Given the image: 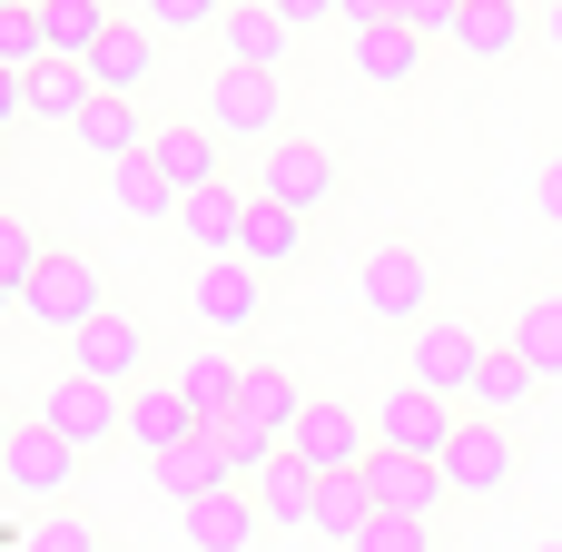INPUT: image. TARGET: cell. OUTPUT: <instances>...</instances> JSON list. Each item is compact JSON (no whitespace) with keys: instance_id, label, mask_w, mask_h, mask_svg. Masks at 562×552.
<instances>
[{"instance_id":"ffe728a7","label":"cell","mask_w":562,"mask_h":552,"mask_svg":"<svg viewBox=\"0 0 562 552\" xmlns=\"http://www.w3.org/2000/svg\"><path fill=\"white\" fill-rule=\"evenodd\" d=\"M188 435H198V415H188L178 375H168V385H128V444H138L148 464H158L168 444H188Z\"/></svg>"},{"instance_id":"d6986e66","label":"cell","mask_w":562,"mask_h":552,"mask_svg":"<svg viewBox=\"0 0 562 552\" xmlns=\"http://www.w3.org/2000/svg\"><path fill=\"white\" fill-rule=\"evenodd\" d=\"M109 207H119V217H138V227H178V178L138 148V158H119V168H109Z\"/></svg>"},{"instance_id":"1f68e13d","label":"cell","mask_w":562,"mask_h":552,"mask_svg":"<svg viewBox=\"0 0 562 552\" xmlns=\"http://www.w3.org/2000/svg\"><path fill=\"white\" fill-rule=\"evenodd\" d=\"M514 356L553 385L562 375V286H543V296H524V316H514Z\"/></svg>"},{"instance_id":"f1b7e54d","label":"cell","mask_w":562,"mask_h":552,"mask_svg":"<svg viewBox=\"0 0 562 552\" xmlns=\"http://www.w3.org/2000/svg\"><path fill=\"white\" fill-rule=\"evenodd\" d=\"M533 395H543V375H533V365H524L514 346H494V356H484V375H474V415H494V425H514V415H524Z\"/></svg>"},{"instance_id":"4316f807","label":"cell","mask_w":562,"mask_h":552,"mask_svg":"<svg viewBox=\"0 0 562 552\" xmlns=\"http://www.w3.org/2000/svg\"><path fill=\"white\" fill-rule=\"evenodd\" d=\"M237 375H247V365H237V356H217V346H198V356L178 365V395H188V415H198L207 435L227 425V405H237Z\"/></svg>"},{"instance_id":"ac0fdd59","label":"cell","mask_w":562,"mask_h":552,"mask_svg":"<svg viewBox=\"0 0 562 552\" xmlns=\"http://www.w3.org/2000/svg\"><path fill=\"white\" fill-rule=\"evenodd\" d=\"M188 514V552H247L267 533V514H257V494L247 484H227V494H198V504H178Z\"/></svg>"},{"instance_id":"ee69618b","label":"cell","mask_w":562,"mask_h":552,"mask_svg":"<svg viewBox=\"0 0 562 552\" xmlns=\"http://www.w3.org/2000/svg\"><path fill=\"white\" fill-rule=\"evenodd\" d=\"M10 316H20V286H10V277H0V326H10Z\"/></svg>"},{"instance_id":"b9f144b4","label":"cell","mask_w":562,"mask_h":552,"mask_svg":"<svg viewBox=\"0 0 562 552\" xmlns=\"http://www.w3.org/2000/svg\"><path fill=\"white\" fill-rule=\"evenodd\" d=\"M277 10H286L296 30H306V20H346V0H277Z\"/></svg>"},{"instance_id":"603a6c76","label":"cell","mask_w":562,"mask_h":552,"mask_svg":"<svg viewBox=\"0 0 562 552\" xmlns=\"http://www.w3.org/2000/svg\"><path fill=\"white\" fill-rule=\"evenodd\" d=\"M69 138H79L89 158H109V168H119V158H138V148H148L158 128H138V109H128L119 89H99V99L79 109V128H69Z\"/></svg>"},{"instance_id":"d6a6232c","label":"cell","mask_w":562,"mask_h":552,"mask_svg":"<svg viewBox=\"0 0 562 552\" xmlns=\"http://www.w3.org/2000/svg\"><path fill=\"white\" fill-rule=\"evenodd\" d=\"M10 543H20V552H109V533H99L89 514H69V504H40Z\"/></svg>"},{"instance_id":"3957f363","label":"cell","mask_w":562,"mask_h":552,"mask_svg":"<svg viewBox=\"0 0 562 552\" xmlns=\"http://www.w3.org/2000/svg\"><path fill=\"white\" fill-rule=\"evenodd\" d=\"M40 425H59L79 454H99V444H119V435H128V395L69 365V375H49V395H40Z\"/></svg>"},{"instance_id":"d590c367","label":"cell","mask_w":562,"mask_h":552,"mask_svg":"<svg viewBox=\"0 0 562 552\" xmlns=\"http://www.w3.org/2000/svg\"><path fill=\"white\" fill-rule=\"evenodd\" d=\"M356 552H435V523H425V514H375Z\"/></svg>"},{"instance_id":"e0dca14e","label":"cell","mask_w":562,"mask_h":552,"mask_svg":"<svg viewBox=\"0 0 562 552\" xmlns=\"http://www.w3.org/2000/svg\"><path fill=\"white\" fill-rule=\"evenodd\" d=\"M247 494H257V514H267L277 533H316V464H296L286 444L247 474Z\"/></svg>"},{"instance_id":"7a4b0ae2","label":"cell","mask_w":562,"mask_h":552,"mask_svg":"<svg viewBox=\"0 0 562 552\" xmlns=\"http://www.w3.org/2000/svg\"><path fill=\"white\" fill-rule=\"evenodd\" d=\"M484 356H494V346H484L464 316H425V326H405V375L435 385V395H474Z\"/></svg>"},{"instance_id":"f546056e","label":"cell","mask_w":562,"mask_h":552,"mask_svg":"<svg viewBox=\"0 0 562 552\" xmlns=\"http://www.w3.org/2000/svg\"><path fill=\"white\" fill-rule=\"evenodd\" d=\"M454 49H464V59H514V49H524V0H464Z\"/></svg>"},{"instance_id":"f35d334b","label":"cell","mask_w":562,"mask_h":552,"mask_svg":"<svg viewBox=\"0 0 562 552\" xmlns=\"http://www.w3.org/2000/svg\"><path fill=\"white\" fill-rule=\"evenodd\" d=\"M533 207L562 227V158H543V178H533Z\"/></svg>"},{"instance_id":"7dc6e473","label":"cell","mask_w":562,"mask_h":552,"mask_svg":"<svg viewBox=\"0 0 562 552\" xmlns=\"http://www.w3.org/2000/svg\"><path fill=\"white\" fill-rule=\"evenodd\" d=\"M0 552H20V543H10V533H0Z\"/></svg>"},{"instance_id":"6da1fadb","label":"cell","mask_w":562,"mask_h":552,"mask_svg":"<svg viewBox=\"0 0 562 552\" xmlns=\"http://www.w3.org/2000/svg\"><path fill=\"white\" fill-rule=\"evenodd\" d=\"M366 316H395V326H425L435 316V257L415 237L366 247Z\"/></svg>"},{"instance_id":"60d3db41","label":"cell","mask_w":562,"mask_h":552,"mask_svg":"<svg viewBox=\"0 0 562 552\" xmlns=\"http://www.w3.org/2000/svg\"><path fill=\"white\" fill-rule=\"evenodd\" d=\"M395 20V0H346V30H385Z\"/></svg>"},{"instance_id":"836d02e7","label":"cell","mask_w":562,"mask_h":552,"mask_svg":"<svg viewBox=\"0 0 562 552\" xmlns=\"http://www.w3.org/2000/svg\"><path fill=\"white\" fill-rule=\"evenodd\" d=\"M40 59H49V20H40V10H0V69L30 79Z\"/></svg>"},{"instance_id":"9c48e42d","label":"cell","mask_w":562,"mask_h":552,"mask_svg":"<svg viewBox=\"0 0 562 552\" xmlns=\"http://www.w3.org/2000/svg\"><path fill=\"white\" fill-rule=\"evenodd\" d=\"M286 454H296V464H316V474H356L375 444H366V415H356L346 395H306V415H296Z\"/></svg>"},{"instance_id":"9a60e30c","label":"cell","mask_w":562,"mask_h":552,"mask_svg":"<svg viewBox=\"0 0 562 552\" xmlns=\"http://www.w3.org/2000/svg\"><path fill=\"white\" fill-rule=\"evenodd\" d=\"M188 296H198V316H207L217 336H247L257 306H267V286H257L247 257H198V286H188Z\"/></svg>"},{"instance_id":"8fae6325","label":"cell","mask_w":562,"mask_h":552,"mask_svg":"<svg viewBox=\"0 0 562 552\" xmlns=\"http://www.w3.org/2000/svg\"><path fill=\"white\" fill-rule=\"evenodd\" d=\"M69 365L128 395V385H138V365H148V326H138V316H109V306H99V316L69 336Z\"/></svg>"},{"instance_id":"e575fe53","label":"cell","mask_w":562,"mask_h":552,"mask_svg":"<svg viewBox=\"0 0 562 552\" xmlns=\"http://www.w3.org/2000/svg\"><path fill=\"white\" fill-rule=\"evenodd\" d=\"M40 257H49V247H40V227L0 207V277H10V286H30V277H40Z\"/></svg>"},{"instance_id":"83f0119b","label":"cell","mask_w":562,"mask_h":552,"mask_svg":"<svg viewBox=\"0 0 562 552\" xmlns=\"http://www.w3.org/2000/svg\"><path fill=\"white\" fill-rule=\"evenodd\" d=\"M425 49H435V40H415L405 20H385V30H356V69H366L375 89H405V79L425 69Z\"/></svg>"},{"instance_id":"f6af8a7d","label":"cell","mask_w":562,"mask_h":552,"mask_svg":"<svg viewBox=\"0 0 562 552\" xmlns=\"http://www.w3.org/2000/svg\"><path fill=\"white\" fill-rule=\"evenodd\" d=\"M10 435H20V415H10V405H0V464H10Z\"/></svg>"},{"instance_id":"cb8c5ba5","label":"cell","mask_w":562,"mask_h":552,"mask_svg":"<svg viewBox=\"0 0 562 552\" xmlns=\"http://www.w3.org/2000/svg\"><path fill=\"white\" fill-rule=\"evenodd\" d=\"M148 158L178 178V198H188V188H217V128H207V119H168V128L148 138Z\"/></svg>"},{"instance_id":"7402d4cb","label":"cell","mask_w":562,"mask_h":552,"mask_svg":"<svg viewBox=\"0 0 562 552\" xmlns=\"http://www.w3.org/2000/svg\"><path fill=\"white\" fill-rule=\"evenodd\" d=\"M89 99H99L89 59H40V69H30V119H40V128H79Z\"/></svg>"},{"instance_id":"ba28073f","label":"cell","mask_w":562,"mask_h":552,"mask_svg":"<svg viewBox=\"0 0 562 552\" xmlns=\"http://www.w3.org/2000/svg\"><path fill=\"white\" fill-rule=\"evenodd\" d=\"M286 119V79L277 69H217L207 79V128L217 138H277Z\"/></svg>"},{"instance_id":"52a82bcc","label":"cell","mask_w":562,"mask_h":552,"mask_svg":"<svg viewBox=\"0 0 562 552\" xmlns=\"http://www.w3.org/2000/svg\"><path fill=\"white\" fill-rule=\"evenodd\" d=\"M0 484L20 494V504H69V484H79V444L59 435V425H20L10 435V464H0Z\"/></svg>"},{"instance_id":"484cf974","label":"cell","mask_w":562,"mask_h":552,"mask_svg":"<svg viewBox=\"0 0 562 552\" xmlns=\"http://www.w3.org/2000/svg\"><path fill=\"white\" fill-rule=\"evenodd\" d=\"M237 257H247L257 277L296 267V257H306V217H296V207H267V198H257V207H247V237H237Z\"/></svg>"},{"instance_id":"74e56055","label":"cell","mask_w":562,"mask_h":552,"mask_svg":"<svg viewBox=\"0 0 562 552\" xmlns=\"http://www.w3.org/2000/svg\"><path fill=\"white\" fill-rule=\"evenodd\" d=\"M237 0H148V30H207V20H227Z\"/></svg>"},{"instance_id":"44dd1931","label":"cell","mask_w":562,"mask_h":552,"mask_svg":"<svg viewBox=\"0 0 562 552\" xmlns=\"http://www.w3.org/2000/svg\"><path fill=\"white\" fill-rule=\"evenodd\" d=\"M375 514H385V504H375L366 464H356V474H316V533H326L336 552H356V543H366V523H375Z\"/></svg>"},{"instance_id":"5b68a950","label":"cell","mask_w":562,"mask_h":552,"mask_svg":"<svg viewBox=\"0 0 562 552\" xmlns=\"http://www.w3.org/2000/svg\"><path fill=\"white\" fill-rule=\"evenodd\" d=\"M99 306H109V296H99V267H89V257H69V247H49V257H40V277L20 286V316H40V326H59V336H79Z\"/></svg>"},{"instance_id":"c3c4849f","label":"cell","mask_w":562,"mask_h":552,"mask_svg":"<svg viewBox=\"0 0 562 552\" xmlns=\"http://www.w3.org/2000/svg\"><path fill=\"white\" fill-rule=\"evenodd\" d=\"M533 552H562V543H533Z\"/></svg>"},{"instance_id":"277c9868","label":"cell","mask_w":562,"mask_h":552,"mask_svg":"<svg viewBox=\"0 0 562 552\" xmlns=\"http://www.w3.org/2000/svg\"><path fill=\"white\" fill-rule=\"evenodd\" d=\"M514 474H524V454H514V425H494V415H464V425H454V444H445V484H454V504H494Z\"/></svg>"},{"instance_id":"8992f818","label":"cell","mask_w":562,"mask_h":552,"mask_svg":"<svg viewBox=\"0 0 562 552\" xmlns=\"http://www.w3.org/2000/svg\"><path fill=\"white\" fill-rule=\"evenodd\" d=\"M454 395H435V385H395V395H375V444H395V454H435L445 464V444H454Z\"/></svg>"},{"instance_id":"2e32d148","label":"cell","mask_w":562,"mask_h":552,"mask_svg":"<svg viewBox=\"0 0 562 552\" xmlns=\"http://www.w3.org/2000/svg\"><path fill=\"white\" fill-rule=\"evenodd\" d=\"M227 484H247V474H237V454H227L207 425L158 454V494H168V504H198V494H227Z\"/></svg>"},{"instance_id":"4dcf8cb0","label":"cell","mask_w":562,"mask_h":552,"mask_svg":"<svg viewBox=\"0 0 562 552\" xmlns=\"http://www.w3.org/2000/svg\"><path fill=\"white\" fill-rule=\"evenodd\" d=\"M40 20H49V59H89V49L119 30L109 0H40Z\"/></svg>"},{"instance_id":"ab89813d","label":"cell","mask_w":562,"mask_h":552,"mask_svg":"<svg viewBox=\"0 0 562 552\" xmlns=\"http://www.w3.org/2000/svg\"><path fill=\"white\" fill-rule=\"evenodd\" d=\"M10 119H30V79H20V69H0V128H10Z\"/></svg>"},{"instance_id":"30bf717a","label":"cell","mask_w":562,"mask_h":552,"mask_svg":"<svg viewBox=\"0 0 562 552\" xmlns=\"http://www.w3.org/2000/svg\"><path fill=\"white\" fill-rule=\"evenodd\" d=\"M257 198H267V207H296V217H316V207L336 198V158H326L316 138H277V148L257 158Z\"/></svg>"},{"instance_id":"8d00e7d4","label":"cell","mask_w":562,"mask_h":552,"mask_svg":"<svg viewBox=\"0 0 562 552\" xmlns=\"http://www.w3.org/2000/svg\"><path fill=\"white\" fill-rule=\"evenodd\" d=\"M395 20H405L415 40H454V20H464V0H395Z\"/></svg>"},{"instance_id":"5bb4252c","label":"cell","mask_w":562,"mask_h":552,"mask_svg":"<svg viewBox=\"0 0 562 552\" xmlns=\"http://www.w3.org/2000/svg\"><path fill=\"white\" fill-rule=\"evenodd\" d=\"M247 207H257V188H237V178H217V188H188V198H178V237H198V257H237V237H247Z\"/></svg>"},{"instance_id":"7c38bea8","label":"cell","mask_w":562,"mask_h":552,"mask_svg":"<svg viewBox=\"0 0 562 552\" xmlns=\"http://www.w3.org/2000/svg\"><path fill=\"white\" fill-rule=\"evenodd\" d=\"M366 484H375V504H385V514H425V523L454 504L445 464H435V454H395V444H375V454H366Z\"/></svg>"},{"instance_id":"bcb514c9","label":"cell","mask_w":562,"mask_h":552,"mask_svg":"<svg viewBox=\"0 0 562 552\" xmlns=\"http://www.w3.org/2000/svg\"><path fill=\"white\" fill-rule=\"evenodd\" d=\"M0 10H40V0H0Z\"/></svg>"},{"instance_id":"7bdbcfd3","label":"cell","mask_w":562,"mask_h":552,"mask_svg":"<svg viewBox=\"0 0 562 552\" xmlns=\"http://www.w3.org/2000/svg\"><path fill=\"white\" fill-rule=\"evenodd\" d=\"M533 30H543V49L562 59V0H543V20H533Z\"/></svg>"},{"instance_id":"4fadbf2b","label":"cell","mask_w":562,"mask_h":552,"mask_svg":"<svg viewBox=\"0 0 562 552\" xmlns=\"http://www.w3.org/2000/svg\"><path fill=\"white\" fill-rule=\"evenodd\" d=\"M217 40H227V69H277V79H286V49H296V20H286L277 0H237V10L217 20Z\"/></svg>"},{"instance_id":"d4e9b609","label":"cell","mask_w":562,"mask_h":552,"mask_svg":"<svg viewBox=\"0 0 562 552\" xmlns=\"http://www.w3.org/2000/svg\"><path fill=\"white\" fill-rule=\"evenodd\" d=\"M148 69H158V30H148V20H119V30L89 49V79H99V89H119V99H128Z\"/></svg>"}]
</instances>
